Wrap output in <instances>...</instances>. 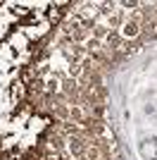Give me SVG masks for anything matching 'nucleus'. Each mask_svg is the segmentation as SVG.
<instances>
[{
	"mask_svg": "<svg viewBox=\"0 0 157 160\" xmlns=\"http://www.w3.org/2000/svg\"><path fill=\"white\" fill-rule=\"evenodd\" d=\"M52 160H74V158H72V155H64V153H55Z\"/></svg>",
	"mask_w": 157,
	"mask_h": 160,
	"instance_id": "9d476101",
	"label": "nucleus"
},
{
	"mask_svg": "<svg viewBox=\"0 0 157 160\" xmlns=\"http://www.w3.org/2000/svg\"><path fill=\"white\" fill-rule=\"evenodd\" d=\"M107 33H110V29L105 27V24H98V27L91 31V36H93V38H98V41H102V38H107Z\"/></svg>",
	"mask_w": 157,
	"mask_h": 160,
	"instance_id": "39448f33",
	"label": "nucleus"
},
{
	"mask_svg": "<svg viewBox=\"0 0 157 160\" xmlns=\"http://www.w3.org/2000/svg\"><path fill=\"white\" fill-rule=\"evenodd\" d=\"M114 160H124V158H121V155H119V158H114Z\"/></svg>",
	"mask_w": 157,
	"mask_h": 160,
	"instance_id": "9b49d317",
	"label": "nucleus"
},
{
	"mask_svg": "<svg viewBox=\"0 0 157 160\" xmlns=\"http://www.w3.org/2000/svg\"><path fill=\"white\" fill-rule=\"evenodd\" d=\"M52 112L57 115V117H62V120H69V108L67 105H59V103H55V108H52Z\"/></svg>",
	"mask_w": 157,
	"mask_h": 160,
	"instance_id": "423d86ee",
	"label": "nucleus"
},
{
	"mask_svg": "<svg viewBox=\"0 0 157 160\" xmlns=\"http://www.w3.org/2000/svg\"><path fill=\"white\" fill-rule=\"evenodd\" d=\"M138 36H140V19H126L121 24V38L136 41Z\"/></svg>",
	"mask_w": 157,
	"mask_h": 160,
	"instance_id": "f03ea898",
	"label": "nucleus"
},
{
	"mask_svg": "<svg viewBox=\"0 0 157 160\" xmlns=\"http://www.w3.org/2000/svg\"><path fill=\"white\" fill-rule=\"evenodd\" d=\"M86 158H88V160H100V158H102V155H100V148H98V146H88Z\"/></svg>",
	"mask_w": 157,
	"mask_h": 160,
	"instance_id": "6e6552de",
	"label": "nucleus"
},
{
	"mask_svg": "<svg viewBox=\"0 0 157 160\" xmlns=\"http://www.w3.org/2000/svg\"><path fill=\"white\" fill-rule=\"evenodd\" d=\"M67 148H69L72 158L78 160V158H83L86 151H88V141L81 139V136H72V139H67Z\"/></svg>",
	"mask_w": 157,
	"mask_h": 160,
	"instance_id": "f257e3e1",
	"label": "nucleus"
},
{
	"mask_svg": "<svg viewBox=\"0 0 157 160\" xmlns=\"http://www.w3.org/2000/svg\"><path fill=\"white\" fill-rule=\"evenodd\" d=\"M121 24H124V19H121V12H119V10L107 14V24H105V27L110 29V31H117V27H121Z\"/></svg>",
	"mask_w": 157,
	"mask_h": 160,
	"instance_id": "7ed1b4c3",
	"label": "nucleus"
},
{
	"mask_svg": "<svg viewBox=\"0 0 157 160\" xmlns=\"http://www.w3.org/2000/svg\"><path fill=\"white\" fill-rule=\"evenodd\" d=\"M121 5L124 7H140V2H138V0H124Z\"/></svg>",
	"mask_w": 157,
	"mask_h": 160,
	"instance_id": "1a4fd4ad",
	"label": "nucleus"
},
{
	"mask_svg": "<svg viewBox=\"0 0 157 160\" xmlns=\"http://www.w3.org/2000/svg\"><path fill=\"white\" fill-rule=\"evenodd\" d=\"M100 160H105V158H100Z\"/></svg>",
	"mask_w": 157,
	"mask_h": 160,
	"instance_id": "ddd939ff",
	"label": "nucleus"
},
{
	"mask_svg": "<svg viewBox=\"0 0 157 160\" xmlns=\"http://www.w3.org/2000/svg\"><path fill=\"white\" fill-rule=\"evenodd\" d=\"M91 115H93V117H98V120H102V115H105V103H95V105H91Z\"/></svg>",
	"mask_w": 157,
	"mask_h": 160,
	"instance_id": "0eeeda50",
	"label": "nucleus"
},
{
	"mask_svg": "<svg viewBox=\"0 0 157 160\" xmlns=\"http://www.w3.org/2000/svg\"><path fill=\"white\" fill-rule=\"evenodd\" d=\"M78 160H88V158H86V155H83V158H78Z\"/></svg>",
	"mask_w": 157,
	"mask_h": 160,
	"instance_id": "f8f14e48",
	"label": "nucleus"
},
{
	"mask_svg": "<svg viewBox=\"0 0 157 160\" xmlns=\"http://www.w3.org/2000/svg\"><path fill=\"white\" fill-rule=\"evenodd\" d=\"M83 120H86V115H83V108H81V105H74L72 110H69V122H74V124L78 122V124H81Z\"/></svg>",
	"mask_w": 157,
	"mask_h": 160,
	"instance_id": "20e7f679",
	"label": "nucleus"
}]
</instances>
